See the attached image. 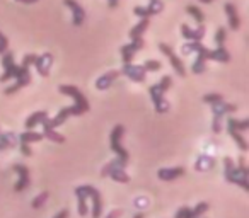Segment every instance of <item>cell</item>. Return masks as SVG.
I'll use <instances>...</instances> for the list:
<instances>
[{
  "instance_id": "1",
  "label": "cell",
  "mask_w": 249,
  "mask_h": 218,
  "mask_svg": "<svg viewBox=\"0 0 249 218\" xmlns=\"http://www.w3.org/2000/svg\"><path fill=\"white\" fill-rule=\"evenodd\" d=\"M2 65H4L5 72L0 75V82H7L9 79H16V84L5 89V94L11 96V94L18 92L19 89L26 87L28 84H31V73H29V67L21 63V65H16L14 63V55L11 51H5L2 55Z\"/></svg>"
},
{
  "instance_id": "2",
  "label": "cell",
  "mask_w": 249,
  "mask_h": 218,
  "mask_svg": "<svg viewBox=\"0 0 249 218\" xmlns=\"http://www.w3.org/2000/svg\"><path fill=\"white\" fill-rule=\"evenodd\" d=\"M225 179L231 184H237L244 191H249V170L246 167V159L241 157L239 159V166H235V162L231 157H225Z\"/></svg>"
},
{
  "instance_id": "3",
  "label": "cell",
  "mask_w": 249,
  "mask_h": 218,
  "mask_svg": "<svg viewBox=\"0 0 249 218\" xmlns=\"http://www.w3.org/2000/svg\"><path fill=\"white\" fill-rule=\"evenodd\" d=\"M198 53V58L207 62V60H213V62L227 63L231 62V53L225 50V46H217L215 50H208L207 46H203L200 41H190L188 45L183 46V53Z\"/></svg>"
},
{
  "instance_id": "4",
  "label": "cell",
  "mask_w": 249,
  "mask_h": 218,
  "mask_svg": "<svg viewBox=\"0 0 249 218\" xmlns=\"http://www.w3.org/2000/svg\"><path fill=\"white\" fill-rule=\"evenodd\" d=\"M171 84H173V77L166 75L160 79L159 84H154V85L149 87V94H150V97H152V102L159 115L169 111V102L164 99V94H166V90L171 87Z\"/></svg>"
},
{
  "instance_id": "5",
  "label": "cell",
  "mask_w": 249,
  "mask_h": 218,
  "mask_svg": "<svg viewBox=\"0 0 249 218\" xmlns=\"http://www.w3.org/2000/svg\"><path fill=\"white\" fill-rule=\"evenodd\" d=\"M126 164H128V162H124V160H121V159L111 160L109 164H106V166L103 167V170H101V176H103V177L109 176L111 179L116 181V183L128 184L130 183V176L124 172V166H126Z\"/></svg>"
},
{
  "instance_id": "6",
  "label": "cell",
  "mask_w": 249,
  "mask_h": 218,
  "mask_svg": "<svg viewBox=\"0 0 249 218\" xmlns=\"http://www.w3.org/2000/svg\"><path fill=\"white\" fill-rule=\"evenodd\" d=\"M234 111H237V106H235V104L225 102L224 99L212 104V113H213V125H212V130H213V133L222 132V118Z\"/></svg>"
},
{
  "instance_id": "7",
  "label": "cell",
  "mask_w": 249,
  "mask_h": 218,
  "mask_svg": "<svg viewBox=\"0 0 249 218\" xmlns=\"http://www.w3.org/2000/svg\"><path fill=\"white\" fill-rule=\"evenodd\" d=\"M123 133H124V126L123 125H116V126H114L113 132H111V135H109V147H111V150H113V152L118 155V159L124 160V162H128V160H130V153L123 149V145H121Z\"/></svg>"
},
{
  "instance_id": "8",
  "label": "cell",
  "mask_w": 249,
  "mask_h": 218,
  "mask_svg": "<svg viewBox=\"0 0 249 218\" xmlns=\"http://www.w3.org/2000/svg\"><path fill=\"white\" fill-rule=\"evenodd\" d=\"M84 113H87V111L84 109V107L77 106V104H75V106H70V107H63L62 111H60L55 118L48 119V123H50V126H52V128H58L60 125H63V123L70 118V116H80V115H84Z\"/></svg>"
},
{
  "instance_id": "9",
  "label": "cell",
  "mask_w": 249,
  "mask_h": 218,
  "mask_svg": "<svg viewBox=\"0 0 249 218\" xmlns=\"http://www.w3.org/2000/svg\"><path fill=\"white\" fill-rule=\"evenodd\" d=\"M121 75L128 77L133 82H145L147 79V70L143 65H133V63H123V68L120 70Z\"/></svg>"
},
{
  "instance_id": "10",
  "label": "cell",
  "mask_w": 249,
  "mask_h": 218,
  "mask_svg": "<svg viewBox=\"0 0 249 218\" xmlns=\"http://www.w3.org/2000/svg\"><path fill=\"white\" fill-rule=\"evenodd\" d=\"M159 50L167 56V60L171 62V65H173V68L176 70L178 75H181V77L186 75V68H184L183 62H181L179 56H178L176 53L173 51V48H171L169 45H166V43H159Z\"/></svg>"
},
{
  "instance_id": "11",
  "label": "cell",
  "mask_w": 249,
  "mask_h": 218,
  "mask_svg": "<svg viewBox=\"0 0 249 218\" xmlns=\"http://www.w3.org/2000/svg\"><path fill=\"white\" fill-rule=\"evenodd\" d=\"M143 46H145L143 38H133L132 43L121 46V58H123V63H132L135 53L139 51V50H142Z\"/></svg>"
},
{
  "instance_id": "12",
  "label": "cell",
  "mask_w": 249,
  "mask_h": 218,
  "mask_svg": "<svg viewBox=\"0 0 249 218\" xmlns=\"http://www.w3.org/2000/svg\"><path fill=\"white\" fill-rule=\"evenodd\" d=\"M12 170H14V172L19 176V181L16 183L14 191H16V193H21V191H24L26 187H28L29 184H31V177H29V169L26 166H22V164H16V166H12Z\"/></svg>"
},
{
  "instance_id": "13",
  "label": "cell",
  "mask_w": 249,
  "mask_h": 218,
  "mask_svg": "<svg viewBox=\"0 0 249 218\" xmlns=\"http://www.w3.org/2000/svg\"><path fill=\"white\" fill-rule=\"evenodd\" d=\"M58 90H60L62 94H65V96L73 97V101H75L77 106L84 107L86 111H89V102H87L86 96H84V94L80 92V90L77 89L75 85H60V87H58Z\"/></svg>"
},
{
  "instance_id": "14",
  "label": "cell",
  "mask_w": 249,
  "mask_h": 218,
  "mask_svg": "<svg viewBox=\"0 0 249 218\" xmlns=\"http://www.w3.org/2000/svg\"><path fill=\"white\" fill-rule=\"evenodd\" d=\"M82 189L86 191L87 198L92 200V218H99L103 213V200H101V193L92 186H82Z\"/></svg>"
},
{
  "instance_id": "15",
  "label": "cell",
  "mask_w": 249,
  "mask_h": 218,
  "mask_svg": "<svg viewBox=\"0 0 249 218\" xmlns=\"http://www.w3.org/2000/svg\"><path fill=\"white\" fill-rule=\"evenodd\" d=\"M63 4L72 11V24L73 26H82L86 21V11L77 0H63Z\"/></svg>"
},
{
  "instance_id": "16",
  "label": "cell",
  "mask_w": 249,
  "mask_h": 218,
  "mask_svg": "<svg viewBox=\"0 0 249 218\" xmlns=\"http://www.w3.org/2000/svg\"><path fill=\"white\" fill-rule=\"evenodd\" d=\"M208 208H210V204L205 203V201L198 203L193 210H191V208H188V206H181V210L178 211L174 218H198V217H201L205 211H208Z\"/></svg>"
},
{
  "instance_id": "17",
  "label": "cell",
  "mask_w": 249,
  "mask_h": 218,
  "mask_svg": "<svg viewBox=\"0 0 249 218\" xmlns=\"http://www.w3.org/2000/svg\"><path fill=\"white\" fill-rule=\"evenodd\" d=\"M52 63H53V55H52V53H45V55H41V56L36 55V60H35V63H33V65L36 67V70H38L39 75L48 77Z\"/></svg>"
},
{
  "instance_id": "18",
  "label": "cell",
  "mask_w": 249,
  "mask_h": 218,
  "mask_svg": "<svg viewBox=\"0 0 249 218\" xmlns=\"http://www.w3.org/2000/svg\"><path fill=\"white\" fill-rule=\"evenodd\" d=\"M160 11H162V4H160V0H150L149 7H135V9H133V14L139 16L140 19H142V17L149 19L150 16L159 14Z\"/></svg>"
},
{
  "instance_id": "19",
  "label": "cell",
  "mask_w": 249,
  "mask_h": 218,
  "mask_svg": "<svg viewBox=\"0 0 249 218\" xmlns=\"http://www.w3.org/2000/svg\"><path fill=\"white\" fill-rule=\"evenodd\" d=\"M181 34H183V38L190 39V41H201L205 36V26L200 24L198 29H191L188 24H183L181 26Z\"/></svg>"
},
{
  "instance_id": "20",
  "label": "cell",
  "mask_w": 249,
  "mask_h": 218,
  "mask_svg": "<svg viewBox=\"0 0 249 218\" xmlns=\"http://www.w3.org/2000/svg\"><path fill=\"white\" fill-rule=\"evenodd\" d=\"M120 75H121L120 70H111V72L104 73L103 77H99V79L96 80V89L97 90H106V89H109L111 84H113L114 80H116Z\"/></svg>"
},
{
  "instance_id": "21",
  "label": "cell",
  "mask_w": 249,
  "mask_h": 218,
  "mask_svg": "<svg viewBox=\"0 0 249 218\" xmlns=\"http://www.w3.org/2000/svg\"><path fill=\"white\" fill-rule=\"evenodd\" d=\"M225 12H227L231 29L232 31H237V29L241 28V17H239V12H237V9H235V5L227 2V4H225Z\"/></svg>"
},
{
  "instance_id": "22",
  "label": "cell",
  "mask_w": 249,
  "mask_h": 218,
  "mask_svg": "<svg viewBox=\"0 0 249 218\" xmlns=\"http://www.w3.org/2000/svg\"><path fill=\"white\" fill-rule=\"evenodd\" d=\"M41 125H43V136H45V138L52 140V142H55V143H63V142H65V136L60 135L58 132H55V128H52V126H50L48 118H46Z\"/></svg>"
},
{
  "instance_id": "23",
  "label": "cell",
  "mask_w": 249,
  "mask_h": 218,
  "mask_svg": "<svg viewBox=\"0 0 249 218\" xmlns=\"http://www.w3.org/2000/svg\"><path fill=\"white\" fill-rule=\"evenodd\" d=\"M184 174V167H173V169H159L157 177L160 181H174Z\"/></svg>"
},
{
  "instance_id": "24",
  "label": "cell",
  "mask_w": 249,
  "mask_h": 218,
  "mask_svg": "<svg viewBox=\"0 0 249 218\" xmlns=\"http://www.w3.org/2000/svg\"><path fill=\"white\" fill-rule=\"evenodd\" d=\"M43 138H45V136H43V133H38V132H35V130H26L24 133H21V135H19V142L28 143V145L36 143V142H41Z\"/></svg>"
},
{
  "instance_id": "25",
  "label": "cell",
  "mask_w": 249,
  "mask_h": 218,
  "mask_svg": "<svg viewBox=\"0 0 249 218\" xmlns=\"http://www.w3.org/2000/svg\"><path fill=\"white\" fill-rule=\"evenodd\" d=\"M48 118V113L46 111H38V113H35V115H31L28 119H26V130H33L36 125H41L45 119Z\"/></svg>"
},
{
  "instance_id": "26",
  "label": "cell",
  "mask_w": 249,
  "mask_h": 218,
  "mask_svg": "<svg viewBox=\"0 0 249 218\" xmlns=\"http://www.w3.org/2000/svg\"><path fill=\"white\" fill-rule=\"evenodd\" d=\"M75 196L79 200V215L80 217H86L87 215V194L82 189V186L75 187Z\"/></svg>"
},
{
  "instance_id": "27",
  "label": "cell",
  "mask_w": 249,
  "mask_h": 218,
  "mask_svg": "<svg viewBox=\"0 0 249 218\" xmlns=\"http://www.w3.org/2000/svg\"><path fill=\"white\" fill-rule=\"evenodd\" d=\"M149 24H150V21L147 17H142L140 19V22L139 24L135 26V28L132 29V31H130V38H142L143 36V33L147 31V28H149Z\"/></svg>"
},
{
  "instance_id": "28",
  "label": "cell",
  "mask_w": 249,
  "mask_h": 218,
  "mask_svg": "<svg viewBox=\"0 0 249 218\" xmlns=\"http://www.w3.org/2000/svg\"><path fill=\"white\" fill-rule=\"evenodd\" d=\"M227 128H234L235 132H246V130H249V119L239 121V119H235V118H229Z\"/></svg>"
},
{
  "instance_id": "29",
  "label": "cell",
  "mask_w": 249,
  "mask_h": 218,
  "mask_svg": "<svg viewBox=\"0 0 249 218\" xmlns=\"http://www.w3.org/2000/svg\"><path fill=\"white\" fill-rule=\"evenodd\" d=\"M229 130V133H231V136H232V140H234L235 143L239 145V149L242 150V152H246V150L249 149V145H248V142H246V138L241 135V132H235L234 128H227Z\"/></svg>"
},
{
  "instance_id": "30",
  "label": "cell",
  "mask_w": 249,
  "mask_h": 218,
  "mask_svg": "<svg viewBox=\"0 0 249 218\" xmlns=\"http://www.w3.org/2000/svg\"><path fill=\"white\" fill-rule=\"evenodd\" d=\"M16 145V140L11 133H2L0 132V150L9 149V147H14Z\"/></svg>"
},
{
  "instance_id": "31",
  "label": "cell",
  "mask_w": 249,
  "mask_h": 218,
  "mask_svg": "<svg viewBox=\"0 0 249 218\" xmlns=\"http://www.w3.org/2000/svg\"><path fill=\"white\" fill-rule=\"evenodd\" d=\"M213 159H212V157H207V155H203V157H200V159H198V162H196V169L198 170H208V169H212V167H213Z\"/></svg>"
},
{
  "instance_id": "32",
  "label": "cell",
  "mask_w": 249,
  "mask_h": 218,
  "mask_svg": "<svg viewBox=\"0 0 249 218\" xmlns=\"http://www.w3.org/2000/svg\"><path fill=\"white\" fill-rule=\"evenodd\" d=\"M186 12H188L190 16H193L195 21H196L198 24H203L205 16H203V12H201L200 9L196 7V5H188V7H186Z\"/></svg>"
},
{
  "instance_id": "33",
  "label": "cell",
  "mask_w": 249,
  "mask_h": 218,
  "mask_svg": "<svg viewBox=\"0 0 249 218\" xmlns=\"http://www.w3.org/2000/svg\"><path fill=\"white\" fill-rule=\"evenodd\" d=\"M48 196H50V193L48 191H43V193H39L38 196L33 200V203H31V206L35 208V210H39V208L43 206V204L46 203V200H48Z\"/></svg>"
},
{
  "instance_id": "34",
  "label": "cell",
  "mask_w": 249,
  "mask_h": 218,
  "mask_svg": "<svg viewBox=\"0 0 249 218\" xmlns=\"http://www.w3.org/2000/svg\"><path fill=\"white\" fill-rule=\"evenodd\" d=\"M191 70H193V73H196V75H200V73H203L205 70H207V62H203V60L196 58L193 63V67H191Z\"/></svg>"
},
{
  "instance_id": "35",
  "label": "cell",
  "mask_w": 249,
  "mask_h": 218,
  "mask_svg": "<svg viewBox=\"0 0 249 218\" xmlns=\"http://www.w3.org/2000/svg\"><path fill=\"white\" fill-rule=\"evenodd\" d=\"M160 62H157V60H147L145 63H143V68L147 70V72H157V70H160Z\"/></svg>"
},
{
  "instance_id": "36",
  "label": "cell",
  "mask_w": 249,
  "mask_h": 218,
  "mask_svg": "<svg viewBox=\"0 0 249 218\" xmlns=\"http://www.w3.org/2000/svg\"><path fill=\"white\" fill-rule=\"evenodd\" d=\"M225 38H227V31L224 28H218L217 29V34H215V43L217 46H222L225 43Z\"/></svg>"
},
{
  "instance_id": "37",
  "label": "cell",
  "mask_w": 249,
  "mask_h": 218,
  "mask_svg": "<svg viewBox=\"0 0 249 218\" xmlns=\"http://www.w3.org/2000/svg\"><path fill=\"white\" fill-rule=\"evenodd\" d=\"M222 99H224L222 94H205L203 96V102H207V104L218 102V101H222Z\"/></svg>"
},
{
  "instance_id": "38",
  "label": "cell",
  "mask_w": 249,
  "mask_h": 218,
  "mask_svg": "<svg viewBox=\"0 0 249 218\" xmlns=\"http://www.w3.org/2000/svg\"><path fill=\"white\" fill-rule=\"evenodd\" d=\"M7 48H9V39L0 33V55H4L7 51Z\"/></svg>"
},
{
  "instance_id": "39",
  "label": "cell",
  "mask_w": 249,
  "mask_h": 218,
  "mask_svg": "<svg viewBox=\"0 0 249 218\" xmlns=\"http://www.w3.org/2000/svg\"><path fill=\"white\" fill-rule=\"evenodd\" d=\"M21 152L24 157H31L33 155V150H31V145H28V143H21Z\"/></svg>"
},
{
  "instance_id": "40",
  "label": "cell",
  "mask_w": 249,
  "mask_h": 218,
  "mask_svg": "<svg viewBox=\"0 0 249 218\" xmlns=\"http://www.w3.org/2000/svg\"><path fill=\"white\" fill-rule=\"evenodd\" d=\"M121 215H123V211H121V210H113L111 213H107L106 218H120Z\"/></svg>"
},
{
  "instance_id": "41",
  "label": "cell",
  "mask_w": 249,
  "mask_h": 218,
  "mask_svg": "<svg viewBox=\"0 0 249 218\" xmlns=\"http://www.w3.org/2000/svg\"><path fill=\"white\" fill-rule=\"evenodd\" d=\"M53 218H69V210H62V211H58V213H56Z\"/></svg>"
},
{
  "instance_id": "42",
  "label": "cell",
  "mask_w": 249,
  "mask_h": 218,
  "mask_svg": "<svg viewBox=\"0 0 249 218\" xmlns=\"http://www.w3.org/2000/svg\"><path fill=\"white\" fill-rule=\"evenodd\" d=\"M18 2H22V4H35L38 0H18Z\"/></svg>"
},
{
  "instance_id": "43",
  "label": "cell",
  "mask_w": 249,
  "mask_h": 218,
  "mask_svg": "<svg viewBox=\"0 0 249 218\" xmlns=\"http://www.w3.org/2000/svg\"><path fill=\"white\" fill-rule=\"evenodd\" d=\"M133 218H143V213H137V215H135V217H133Z\"/></svg>"
},
{
  "instance_id": "44",
  "label": "cell",
  "mask_w": 249,
  "mask_h": 218,
  "mask_svg": "<svg viewBox=\"0 0 249 218\" xmlns=\"http://www.w3.org/2000/svg\"><path fill=\"white\" fill-rule=\"evenodd\" d=\"M200 2H201V4H210L212 0H200Z\"/></svg>"
}]
</instances>
